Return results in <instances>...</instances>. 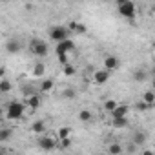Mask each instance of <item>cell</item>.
<instances>
[{
	"mask_svg": "<svg viewBox=\"0 0 155 155\" xmlns=\"http://www.w3.org/2000/svg\"><path fill=\"white\" fill-rule=\"evenodd\" d=\"M26 110H28L26 102L11 101V102H8V106H6V119H9V120H20V119L26 115Z\"/></svg>",
	"mask_w": 155,
	"mask_h": 155,
	"instance_id": "obj_1",
	"label": "cell"
},
{
	"mask_svg": "<svg viewBox=\"0 0 155 155\" xmlns=\"http://www.w3.org/2000/svg\"><path fill=\"white\" fill-rule=\"evenodd\" d=\"M117 13L126 20H133L137 17V6L131 0H119L117 2Z\"/></svg>",
	"mask_w": 155,
	"mask_h": 155,
	"instance_id": "obj_2",
	"label": "cell"
},
{
	"mask_svg": "<svg viewBox=\"0 0 155 155\" xmlns=\"http://www.w3.org/2000/svg\"><path fill=\"white\" fill-rule=\"evenodd\" d=\"M29 49H31V53H33L35 57H38V58H44V57H48V53H49L48 44H46L44 40H40V38H33V40L29 42Z\"/></svg>",
	"mask_w": 155,
	"mask_h": 155,
	"instance_id": "obj_3",
	"label": "cell"
},
{
	"mask_svg": "<svg viewBox=\"0 0 155 155\" xmlns=\"http://www.w3.org/2000/svg\"><path fill=\"white\" fill-rule=\"evenodd\" d=\"M68 35H69V31H68L66 26H55V28L49 29V38H51L55 44H60V42L68 40V38H69Z\"/></svg>",
	"mask_w": 155,
	"mask_h": 155,
	"instance_id": "obj_4",
	"label": "cell"
},
{
	"mask_svg": "<svg viewBox=\"0 0 155 155\" xmlns=\"http://www.w3.org/2000/svg\"><path fill=\"white\" fill-rule=\"evenodd\" d=\"M38 146H40V150H44V151H51V150L58 148V139H57L55 135H42V137L38 139Z\"/></svg>",
	"mask_w": 155,
	"mask_h": 155,
	"instance_id": "obj_5",
	"label": "cell"
},
{
	"mask_svg": "<svg viewBox=\"0 0 155 155\" xmlns=\"http://www.w3.org/2000/svg\"><path fill=\"white\" fill-rule=\"evenodd\" d=\"M102 66H104V69L106 71H115V69H119V66H120V60H119V57H115V55H106L104 58H102Z\"/></svg>",
	"mask_w": 155,
	"mask_h": 155,
	"instance_id": "obj_6",
	"label": "cell"
},
{
	"mask_svg": "<svg viewBox=\"0 0 155 155\" xmlns=\"http://www.w3.org/2000/svg\"><path fill=\"white\" fill-rule=\"evenodd\" d=\"M108 79H110V71H106L104 68H102V69H95V71H93V84L102 86V84H106V82H108Z\"/></svg>",
	"mask_w": 155,
	"mask_h": 155,
	"instance_id": "obj_7",
	"label": "cell"
},
{
	"mask_svg": "<svg viewBox=\"0 0 155 155\" xmlns=\"http://www.w3.org/2000/svg\"><path fill=\"white\" fill-rule=\"evenodd\" d=\"M40 104H42V101H40V95H37V93H31V95H28V97H26V106H28V110H29V111H35V110H38V108H40Z\"/></svg>",
	"mask_w": 155,
	"mask_h": 155,
	"instance_id": "obj_8",
	"label": "cell"
},
{
	"mask_svg": "<svg viewBox=\"0 0 155 155\" xmlns=\"http://www.w3.org/2000/svg\"><path fill=\"white\" fill-rule=\"evenodd\" d=\"M75 49V44H73V40L71 38H68V40H64V42H60V44H57V55H64V53H71Z\"/></svg>",
	"mask_w": 155,
	"mask_h": 155,
	"instance_id": "obj_9",
	"label": "cell"
},
{
	"mask_svg": "<svg viewBox=\"0 0 155 155\" xmlns=\"http://www.w3.org/2000/svg\"><path fill=\"white\" fill-rule=\"evenodd\" d=\"M146 140H148V133L146 131H133V135H131V144H135V146H144L146 144Z\"/></svg>",
	"mask_w": 155,
	"mask_h": 155,
	"instance_id": "obj_10",
	"label": "cell"
},
{
	"mask_svg": "<svg viewBox=\"0 0 155 155\" xmlns=\"http://www.w3.org/2000/svg\"><path fill=\"white\" fill-rule=\"evenodd\" d=\"M31 75L35 79H42L44 81V75H46V64L44 62H35L31 68Z\"/></svg>",
	"mask_w": 155,
	"mask_h": 155,
	"instance_id": "obj_11",
	"label": "cell"
},
{
	"mask_svg": "<svg viewBox=\"0 0 155 155\" xmlns=\"http://www.w3.org/2000/svg\"><path fill=\"white\" fill-rule=\"evenodd\" d=\"M130 106L128 104H119V108L111 113V119H128V113H130Z\"/></svg>",
	"mask_w": 155,
	"mask_h": 155,
	"instance_id": "obj_12",
	"label": "cell"
},
{
	"mask_svg": "<svg viewBox=\"0 0 155 155\" xmlns=\"http://www.w3.org/2000/svg\"><path fill=\"white\" fill-rule=\"evenodd\" d=\"M46 130H48V124H46L44 120H35V122L31 124V131H33L35 135H46Z\"/></svg>",
	"mask_w": 155,
	"mask_h": 155,
	"instance_id": "obj_13",
	"label": "cell"
},
{
	"mask_svg": "<svg viewBox=\"0 0 155 155\" xmlns=\"http://www.w3.org/2000/svg\"><path fill=\"white\" fill-rule=\"evenodd\" d=\"M66 28H68L69 33H86V26L81 24V22H75V20H71Z\"/></svg>",
	"mask_w": 155,
	"mask_h": 155,
	"instance_id": "obj_14",
	"label": "cell"
},
{
	"mask_svg": "<svg viewBox=\"0 0 155 155\" xmlns=\"http://www.w3.org/2000/svg\"><path fill=\"white\" fill-rule=\"evenodd\" d=\"M53 88H55V81L53 79H44L42 82H40V93H51L53 91Z\"/></svg>",
	"mask_w": 155,
	"mask_h": 155,
	"instance_id": "obj_15",
	"label": "cell"
},
{
	"mask_svg": "<svg viewBox=\"0 0 155 155\" xmlns=\"http://www.w3.org/2000/svg\"><path fill=\"white\" fill-rule=\"evenodd\" d=\"M71 128L69 126H60L58 130H57V133H55V137L58 139V140H62V139H69L71 137Z\"/></svg>",
	"mask_w": 155,
	"mask_h": 155,
	"instance_id": "obj_16",
	"label": "cell"
},
{
	"mask_svg": "<svg viewBox=\"0 0 155 155\" xmlns=\"http://www.w3.org/2000/svg\"><path fill=\"white\" fill-rule=\"evenodd\" d=\"M6 51L8 53H18L20 51V42L17 40V38H11V40H8V44H6Z\"/></svg>",
	"mask_w": 155,
	"mask_h": 155,
	"instance_id": "obj_17",
	"label": "cell"
},
{
	"mask_svg": "<svg viewBox=\"0 0 155 155\" xmlns=\"http://www.w3.org/2000/svg\"><path fill=\"white\" fill-rule=\"evenodd\" d=\"M142 102H146L150 108L155 104V91L153 90H148V91H144L142 93Z\"/></svg>",
	"mask_w": 155,
	"mask_h": 155,
	"instance_id": "obj_18",
	"label": "cell"
},
{
	"mask_svg": "<svg viewBox=\"0 0 155 155\" xmlns=\"http://www.w3.org/2000/svg\"><path fill=\"white\" fill-rule=\"evenodd\" d=\"M122 151H124V148H122L120 142H111V144L108 146V153H110V155H120Z\"/></svg>",
	"mask_w": 155,
	"mask_h": 155,
	"instance_id": "obj_19",
	"label": "cell"
},
{
	"mask_svg": "<svg viewBox=\"0 0 155 155\" xmlns=\"http://www.w3.org/2000/svg\"><path fill=\"white\" fill-rule=\"evenodd\" d=\"M117 108H119V102H117L115 99H108V101H104V110H106L110 115H111Z\"/></svg>",
	"mask_w": 155,
	"mask_h": 155,
	"instance_id": "obj_20",
	"label": "cell"
},
{
	"mask_svg": "<svg viewBox=\"0 0 155 155\" xmlns=\"http://www.w3.org/2000/svg\"><path fill=\"white\" fill-rule=\"evenodd\" d=\"M77 117H79V120H81V122H91V119H93V113H91L90 110H81Z\"/></svg>",
	"mask_w": 155,
	"mask_h": 155,
	"instance_id": "obj_21",
	"label": "cell"
},
{
	"mask_svg": "<svg viewBox=\"0 0 155 155\" xmlns=\"http://www.w3.org/2000/svg\"><path fill=\"white\" fill-rule=\"evenodd\" d=\"M13 90V86H11V82L6 79V77H4V79L2 81H0V91H2V93H9Z\"/></svg>",
	"mask_w": 155,
	"mask_h": 155,
	"instance_id": "obj_22",
	"label": "cell"
},
{
	"mask_svg": "<svg viewBox=\"0 0 155 155\" xmlns=\"http://www.w3.org/2000/svg\"><path fill=\"white\" fill-rule=\"evenodd\" d=\"M111 126L117 130H122L128 126V119H111Z\"/></svg>",
	"mask_w": 155,
	"mask_h": 155,
	"instance_id": "obj_23",
	"label": "cell"
},
{
	"mask_svg": "<svg viewBox=\"0 0 155 155\" xmlns=\"http://www.w3.org/2000/svg\"><path fill=\"white\" fill-rule=\"evenodd\" d=\"M75 73H77V68H75L73 64H68V66L62 68V75H64V77H73Z\"/></svg>",
	"mask_w": 155,
	"mask_h": 155,
	"instance_id": "obj_24",
	"label": "cell"
},
{
	"mask_svg": "<svg viewBox=\"0 0 155 155\" xmlns=\"http://www.w3.org/2000/svg\"><path fill=\"white\" fill-rule=\"evenodd\" d=\"M75 97H77V91L71 86H68V88L62 90V99H75Z\"/></svg>",
	"mask_w": 155,
	"mask_h": 155,
	"instance_id": "obj_25",
	"label": "cell"
},
{
	"mask_svg": "<svg viewBox=\"0 0 155 155\" xmlns=\"http://www.w3.org/2000/svg\"><path fill=\"white\" fill-rule=\"evenodd\" d=\"M133 81H135V82L146 81V71H144V69H137V71L133 73Z\"/></svg>",
	"mask_w": 155,
	"mask_h": 155,
	"instance_id": "obj_26",
	"label": "cell"
},
{
	"mask_svg": "<svg viewBox=\"0 0 155 155\" xmlns=\"http://www.w3.org/2000/svg\"><path fill=\"white\" fill-rule=\"evenodd\" d=\"M71 144H73V137H69V139H62V140H58V150H68Z\"/></svg>",
	"mask_w": 155,
	"mask_h": 155,
	"instance_id": "obj_27",
	"label": "cell"
},
{
	"mask_svg": "<svg viewBox=\"0 0 155 155\" xmlns=\"http://www.w3.org/2000/svg\"><path fill=\"white\" fill-rule=\"evenodd\" d=\"M11 137V130L9 128H4L2 131H0V142H8Z\"/></svg>",
	"mask_w": 155,
	"mask_h": 155,
	"instance_id": "obj_28",
	"label": "cell"
},
{
	"mask_svg": "<svg viewBox=\"0 0 155 155\" xmlns=\"http://www.w3.org/2000/svg\"><path fill=\"white\" fill-rule=\"evenodd\" d=\"M58 57V62H60V66L64 68V66H68V64H71L69 62V55L68 53H64V55H57Z\"/></svg>",
	"mask_w": 155,
	"mask_h": 155,
	"instance_id": "obj_29",
	"label": "cell"
},
{
	"mask_svg": "<svg viewBox=\"0 0 155 155\" xmlns=\"http://www.w3.org/2000/svg\"><path fill=\"white\" fill-rule=\"evenodd\" d=\"M148 108H150V106H148V104H146V102H142V101H140V102H139V104H137V110H139V111H146V110H148Z\"/></svg>",
	"mask_w": 155,
	"mask_h": 155,
	"instance_id": "obj_30",
	"label": "cell"
},
{
	"mask_svg": "<svg viewBox=\"0 0 155 155\" xmlns=\"http://www.w3.org/2000/svg\"><path fill=\"white\" fill-rule=\"evenodd\" d=\"M135 150H137L135 144H130V146H128V151H130V153H135Z\"/></svg>",
	"mask_w": 155,
	"mask_h": 155,
	"instance_id": "obj_31",
	"label": "cell"
},
{
	"mask_svg": "<svg viewBox=\"0 0 155 155\" xmlns=\"http://www.w3.org/2000/svg\"><path fill=\"white\" fill-rule=\"evenodd\" d=\"M142 155H155V153H153L151 150H144V151H142Z\"/></svg>",
	"mask_w": 155,
	"mask_h": 155,
	"instance_id": "obj_32",
	"label": "cell"
},
{
	"mask_svg": "<svg viewBox=\"0 0 155 155\" xmlns=\"http://www.w3.org/2000/svg\"><path fill=\"white\" fill-rule=\"evenodd\" d=\"M0 75H2V79H4V75H6V68H4V66L0 68Z\"/></svg>",
	"mask_w": 155,
	"mask_h": 155,
	"instance_id": "obj_33",
	"label": "cell"
},
{
	"mask_svg": "<svg viewBox=\"0 0 155 155\" xmlns=\"http://www.w3.org/2000/svg\"><path fill=\"white\" fill-rule=\"evenodd\" d=\"M151 88H153V91H155V77L151 79Z\"/></svg>",
	"mask_w": 155,
	"mask_h": 155,
	"instance_id": "obj_34",
	"label": "cell"
},
{
	"mask_svg": "<svg viewBox=\"0 0 155 155\" xmlns=\"http://www.w3.org/2000/svg\"><path fill=\"white\" fill-rule=\"evenodd\" d=\"M151 75H153V77H155V68H153V71H151Z\"/></svg>",
	"mask_w": 155,
	"mask_h": 155,
	"instance_id": "obj_35",
	"label": "cell"
},
{
	"mask_svg": "<svg viewBox=\"0 0 155 155\" xmlns=\"http://www.w3.org/2000/svg\"><path fill=\"white\" fill-rule=\"evenodd\" d=\"M151 48H153V51H155V42H153V44H151Z\"/></svg>",
	"mask_w": 155,
	"mask_h": 155,
	"instance_id": "obj_36",
	"label": "cell"
},
{
	"mask_svg": "<svg viewBox=\"0 0 155 155\" xmlns=\"http://www.w3.org/2000/svg\"><path fill=\"white\" fill-rule=\"evenodd\" d=\"M153 60H155V57H153Z\"/></svg>",
	"mask_w": 155,
	"mask_h": 155,
	"instance_id": "obj_37",
	"label": "cell"
}]
</instances>
